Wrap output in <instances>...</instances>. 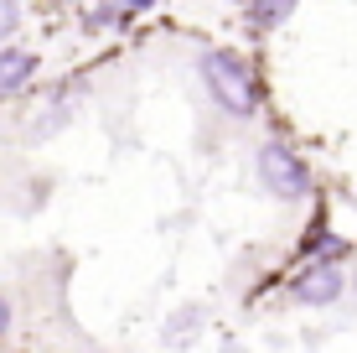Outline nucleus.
Masks as SVG:
<instances>
[{
  "mask_svg": "<svg viewBox=\"0 0 357 353\" xmlns=\"http://www.w3.org/2000/svg\"><path fill=\"white\" fill-rule=\"evenodd\" d=\"M197 73H202L213 104L223 109L228 120H254L259 115V73H254V63L243 52H233V47H207V52L197 57Z\"/></svg>",
  "mask_w": 357,
  "mask_h": 353,
  "instance_id": "obj_1",
  "label": "nucleus"
},
{
  "mask_svg": "<svg viewBox=\"0 0 357 353\" xmlns=\"http://www.w3.org/2000/svg\"><path fill=\"white\" fill-rule=\"evenodd\" d=\"M254 172H259V187L269 192V198H280V203H305L311 187H316L305 156L295 151L290 141H264L259 156H254Z\"/></svg>",
  "mask_w": 357,
  "mask_h": 353,
  "instance_id": "obj_2",
  "label": "nucleus"
},
{
  "mask_svg": "<svg viewBox=\"0 0 357 353\" xmlns=\"http://www.w3.org/2000/svg\"><path fill=\"white\" fill-rule=\"evenodd\" d=\"M342 291H347L342 265H337V260H311V265L290 281V301H295V307H331Z\"/></svg>",
  "mask_w": 357,
  "mask_h": 353,
  "instance_id": "obj_3",
  "label": "nucleus"
},
{
  "mask_svg": "<svg viewBox=\"0 0 357 353\" xmlns=\"http://www.w3.org/2000/svg\"><path fill=\"white\" fill-rule=\"evenodd\" d=\"M31 78H36V52L6 42L0 47V99H6V94H21Z\"/></svg>",
  "mask_w": 357,
  "mask_h": 353,
  "instance_id": "obj_4",
  "label": "nucleus"
},
{
  "mask_svg": "<svg viewBox=\"0 0 357 353\" xmlns=\"http://www.w3.org/2000/svg\"><path fill=\"white\" fill-rule=\"evenodd\" d=\"M295 6H301V0H249V21L259 31H275L295 16Z\"/></svg>",
  "mask_w": 357,
  "mask_h": 353,
  "instance_id": "obj_5",
  "label": "nucleus"
},
{
  "mask_svg": "<svg viewBox=\"0 0 357 353\" xmlns=\"http://www.w3.org/2000/svg\"><path fill=\"white\" fill-rule=\"evenodd\" d=\"M305 254H316V260H347V245L342 239H331L326 229H311V239H305Z\"/></svg>",
  "mask_w": 357,
  "mask_h": 353,
  "instance_id": "obj_6",
  "label": "nucleus"
},
{
  "mask_svg": "<svg viewBox=\"0 0 357 353\" xmlns=\"http://www.w3.org/2000/svg\"><path fill=\"white\" fill-rule=\"evenodd\" d=\"M125 16H130V10L114 0V6H98V10H93L89 27H93V31H114V27H125Z\"/></svg>",
  "mask_w": 357,
  "mask_h": 353,
  "instance_id": "obj_7",
  "label": "nucleus"
},
{
  "mask_svg": "<svg viewBox=\"0 0 357 353\" xmlns=\"http://www.w3.org/2000/svg\"><path fill=\"white\" fill-rule=\"evenodd\" d=\"M21 31V0H0V47Z\"/></svg>",
  "mask_w": 357,
  "mask_h": 353,
  "instance_id": "obj_8",
  "label": "nucleus"
},
{
  "mask_svg": "<svg viewBox=\"0 0 357 353\" xmlns=\"http://www.w3.org/2000/svg\"><path fill=\"white\" fill-rule=\"evenodd\" d=\"M6 338H10V301L0 296V343H6Z\"/></svg>",
  "mask_w": 357,
  "mask_h": 353,
  "instance_id": "obj_9",
  "label": "nucleus"
},
{
  "mask_svg": "<svg viewBox=\"0 0 357 353\" xmlns=\"http://www.w3.org/2000/svg\"><path fill=\"white\" fill-rule=\"evenodd\" d=\"M119 6H125L130 16H135V10H155V6H161V0H119Z\"/></svg>",
  "mask_w": 357,
  "mask_h": 353,
  "instance_id": "obj_10",
  "label": "nucleus"
},
{
  "mask_svg": "<svg viewBox=\"0 0 357 353\" xmlns=\"http://www.w3.org/2000/svg\"><path fill=\"white\" fill-rule=\"evenodd\" d=\"M352 286H357V275H352Z\"/></svg>",
  "mask_w": 357,
  "mask_h": 353,
  "instance_id": "obj_11",
  "label": "nucleus"
}]
</instances>
